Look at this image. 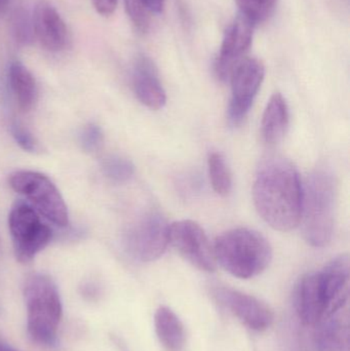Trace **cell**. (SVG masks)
<instances>
[{
  "instance_id": "6da1fadb",
  "label": "cell",
  "mask_w": 350,
  "mask_h": 351,
  "mask_svg": "<svg viewBox=\"0 0 350 351\" xmlns=\"http://www.w3.org/2000/svg\"><path fill=\"white\" fill-rule=\"evenodd\" d=\"M303 184L292 162L269 156L259 165L253 185L255 208L275 230L291 231L300 224Z\"/></svg>"
},
{
  "instance_id": "30bf717a",
  "label": "cell",
  "mask_w": 350,
  "mask_h": 351,
  "mask_svg": "<svg viewBox=\"0 0 350 351\" xmlns=\"http://www.w3.org/2000/svg\"><path fill=\"white\" fill-rule=\"evenodd\" d=\"M212 294L249 329L262 332L273 325L275 319L273 311L256 297L224 286H214Z\"/></svg>"
},
{
  "instance_id": "52a82bcc",
  "label": "cell",
  "mask_w": 350,
  "mask_h": 351,
  "mask_svg": "<svg viewBox=\"0 0 350 351\" xmlns=\"http://www.w3.org/2000/svg\"><path fill=\"white\" fill-rule=\"evenodd\" d=\"M168 225L158 210L142 215L125 233L127 253L140 262H152L162 257L168 245Z\"/></svg>"
},
{
  "instance_id": "e0dca14e",
  "label": "cell",
  "mask_w": 350,
  "mask_h": 351,
  "mask_svg": "<svg viewBox=\"0 0 350 351\" xmlns=\"http://www.w3.org/2000/svg\"><path fill=\"white\" fill-rule=\"evenodd\" d=\"M156 335L166 351H184L186 332L176 313L166 306H160L154 315Z\"/></svg>"
},
{
  "instance_id": "83f0119b",
  "label": "cell",
  "mask_w": 350,
  "mask_h": 351,
  "mask_svg": "<svg viewBox=\"0 0 350 351\" xmlns=\"http://www.w3.org/2000/svg\"><path fill=\"white\" fill-rule=\"evenodd\" d=\"M0 351H18L16 350V348L10 346V344L6 343V342L2 341L0 340Z\"/></svg>"
},
{
  "instance_id": "7402d4cb",
  "label": "cell",
  "mask_w": 350,
  "mask_h": 351,
  "mask_svg": "<svg viewBox=\"0 0 350 351\" xmlns=\"http://www.w3.org/2000/svg\"><path fill=\"white\" fill-rule=\"evenodd\" d=\"M12 31L14 39L21 45H28L33 39L34 29L33 21L29 16L28 12L20 8L12 14Z\"/></svg>"
},
{
  "instance_id": "2e32d148",
  "label": "cell",
  "mask_w": 350,
  "mask_h": 351,
  "mask_svg": "<svg viewBox=\"0 0 350 351\" xmlns=\"http://www.w3.org/2000/svg\"><path fill=\"white\" fill-rule=\"evenodd\" d=\"M289 107L283 95L275 93L269 99L262 117V137L265 143H279L289 127Z\"/></svg>"
},
{
  "instance_id": "7a4b0ae2",
  "label": "cell",
  "mask_w": 350,
  "mask_h": 351,
  "mask_svg": "<svg viewBox=\"0 0 350 351\" xmlns=\"http://www.w3.org/2000/svg\"><path fill=\"white\" fill-rule=\"evenodd\" d=\"M338 186L329 169L314 170L303 185L301 218L305 241L314 247H326L334 234Z\"/></svg>"
},
{
  "instance_id": "ba28073f",
  "label": "cell",
  "mask_w": 350,
  "mask_h": 351,
  "mask_svg": "<svg viewBox=\"0 0 350 351\" xmlns=\"http://www.w3.org/2000/svg\"><path fill=\"white\" fill-rule=\"evenodd\" d=\"M264 76V65L256 58H245L234 68L228 80L232 84V99L227 109L230 125L238 127L245 121Z\"/></svg>"
},
{
  "instance_id": "9c48e42d",
  "label": "cell",
  "mask_w": 350,
  "mask_h": 351,
  "mask_svg": "<svg viewBox=\"0 0 350 351\" xmlns=\"http://www.w3.org/2000/svg\"><path fill=\"white\" fill-rule=\"evenodd\" d=\"M168 243L201 271H215L217 262L213 247L205 230L195 221H176L168 225Z\"/></svg>"
},
{
  "instance_id": "277c9868",
  "label": "cell",
  "mask_w": 350,
  "mask_h": 351,
  "mask_svg": "<svg viewBox=\"0 0 350 351\" xmlns=\"http://www.w3.org/2000/svg\"><path fill=\"white\" fill-rule=\"evenodd\" d=\"M24 298L29 337L37 346L53 348L63 317L57 286L47 274H32L25 282Z\"/></svg>"
},
{
  "instance_id": "44dd1931",
  "label": "cell",
  "mask_w": 350,
  "mask_h": 351,
  "mask_svg": "<svg viewBox=\"0 0 350 351\" xmlns=\"http://www.w3.org/2000/svg\"><path fill=\"white\" fill-rule=\"evenodd\" d=\"M103 172L111 181L125 183L135 174V166L131 160L119 156H108L103 162Z\"/></svg>"
},
{
  "instance_id": "ffe728a7",
  "label": "cell",
  "mask_w": 350,
  "mask_h": 351,
  "mask_svg": "<svg viewBox=\"0 0 350 351\" xmlns=\"http://www.w3.org/2000/svg\"><path fill=\"white\" fill-rule=\"evenodd\" d=\"M240 14L256 26L264 22L273 14L277 0H234Z\"/></svg>"
},
{
  "instance_id": "603a6c76",
  "label": "cell",
  "mask_w": 350,
  "mask_h": 351,
  "mask_svg": "<svg viewBox=\"0 0 350 351\" xmlns=\"http://www.w3.org/2000/svg\"><path fill=\"white\" fill-rule=\"evenodd\" d=\"M127 16L131 19L134 26L142 33L149 30V10L146 5L145 0H125Z\"/></svg>"
},
{
  "instance_id": "5bb4252c",
  "label": "cell",
  "mask_w": 350,
  "mask_h": 351,
  "mask_svg": "<svg viewBox=\"0 0 350 351\" xmlns=\"http://www.w3.org/2000/svg\"><path fill=\"white\" fill-rule=\"evenodd\" d=\"M133 88L138 100L151 110L164 108L166 94L153 62L140 56L133 70Z\"/></svg>"
},
{
  "instance_id": "8fae6325",
  "label": "cell",
  "mask_w": 350,
  "mask_h": 351,
  "mask_svg": "<svg viewBox=\"0 0 350 351\" xmlns=\"http://www.w3.org/2000/svg\"><path fill=\"white\" fill-rule=\"evenodd\" d=\"M255 27L248 19L238 14L226 29L215 64L216 74L222 82L229 80L234 68L244 59L252 45Z\"/></svg>"
},
{
  "instance_id": "3957f363",
  "label": "cell",
  "mask_w": 350,
  "mask_h": 351,
  "mask_svg": "<svg viewBox=\"0 0 350 351\" xmlns=\"http://www.w3.org/2000/svg\"><path fill=\"white\" fill-rule=\"evenodd\" d=\"M217 263L236 278L249 280L262 274L273 260L271 243L261 233L249 228L226 231L216 239Z\"/></svg>"
},
{
  "instance_id": "4fadbf2b",
  "label": "cell",
  "mask_w": 350,
  "mask_h": 351,
  "mask_svg": "<svg viewBox=\"0 0 350 351\" xmlns=\"http://www.w3.org/2000/svg\"><path fill=\"white\" fill-rule=\"evenodd\" d=\"M34 35L43 47L51 51L65 49L68 43V31L62 16L51 3L39 1L33 14Z\"/></svg>"
},
{
  "instance_id": "8992f818",
  "label": "cell",
  "mask_w": 350,
  "mask_h": 351,
  "mask_svg": "<svg viewBox=\"0 0 350 351\" xmlns=\"http://www.w3.org/2000/svg\"><path fill=\"white\" fill-rule=\"evenodd\" d=\"M8 226L14 256L23 264L32 261L53 237L51 229L40 220L36 210L24 202H16L12 206Z\"/></svg>"
},
{
  "instance_id": "d6986e66",
  "label": "cell",
  "mask_w": 350,
  "mask_h": 351,
  "mask_svg": "<svg viewBox=\"0 0 350 351\" xmlns=\"http://www.w3.org/2000/svg\"><path fill=\"white\" fill-rule=\"evenodd\" d=\"M208 168L214 191L225 197L232 188V174L225 158L219 152H212L208 158Z\"/></svg>"
},
{
  "instance_id": "f1b7e54d",
  "label": "cell",
  "mask_w": 350,
  "mask_h": 351,
  "mask_svg": "<svg viewBox=\"0 0 350 351\" xmlns=\"http://www.w3.org/2000/svg\"><path fill=\"white\" fill-rule=\"evenodd\" d=\"M8 0H0V10H3L8 4Z\"/></svg>"
},
{
  "instance_id": "4316f807",
  "label": "cell",
  "mask_w": 350,
  "mask_h": 351,
  "mask_svg": "<svg viewBox=\"0 0 350 351\" xmlns=\"http://www.w3.org/2000/svg\"><path fill=\"white\" fill-rule=\"evenodd\" d=\"M145 2L150 12L160 14L164 10V0H145Z\"/></svg>"
},
{
  "instance_id": "9a60e30c",
  "label": "cell",
  "mask_w": 350,
  "mask_h": 351,
  "mask_svg": "<svg viewBox=\"0 0 350 351\" xmlns=\"http://www.w3.org/2000/svg\"><path fill=\"white\" fill-rule=\"evenodd\" d=\"M314 346L318 351H349V306L329 315L316 326Z\"/></svg>"
},
{
  "instance_id": "cb8c5ba5",
  "label": "cell",
  "mask_w": 350,
  "mask_h": 351,
  "mask_svg": "<svg viewBox=\"0 0 350 351\" xmlns=\"http://www.w3.org/2000/svg\"><path fill=\"white\" fill-rule=\"evenodd\" d=\"M80 144L86 152H96L104 141V134L98 125L90 123L82 129L79 136Z\"/></svg>"
},
{
  "instance_id": "5b68a950",
  "label": "cell",
  "mask_w": 350,
  "mask_h": 351,
  "mask_svg": "<svg viewBox=\"0 0 350 351\" xmlns=\"http://www.w3.org/2000/svg\"><path fill=\"white\" fill-rule=\"evenodd\" d=\"M8 183L14 191L30 200L45 219L57 226H67V206L55 184L47 176L33 171H18L10 176Z\"/></svg>"
},
{
  "instance_id": "484cf974",
  "label": "cell",
  "mask_w": 350,
  "mask_h": 351,
  "mask_svg": "<svg viewBox=\"0 0 350 351\" xmlns=\"http://www.w3.org/2000/svg\"><path fill=\"white\" fill-rule=\"evenodd\" d=\"M92 1L98 14L108 16L114 12L118 0H92Z\"/></svg>"
},
{
  "instance_id": "7c38bea8",
  "label": "cell",
  "mask_w": 350,
  "mask_h": 351,
  "mask_svg": "<svg viewBox=\"0 0 350 351\" xmlns=\"http://www.w3.org/2000/svg\"><path fill=\"white\" fill-rule=\"evenodd\" d=\"M294 301L296 313L304 325L316 326L328 317V305L318 272L306 274L300 280Z\"/></svg>"
},
{
  "instance_id": "d4e9b609",
  "label": "cell",
  "mask_w": 350,
  "mask_h": 351,
  "mask_svg": "<svg viewBox=\"0 0 350 351\" xmlns=\"http://www.w3.org/2000/svg\"><path fill=\"white\" fill-rule=\"evenodd\" d=\"M10 131H12L14 141L25 152H36L40 150V145H39L36 138L24 125L18 123H14L12 125V128H10Z\"/></svg>"
},
{
  "instance_id": "ac0fdd59",
  "label": "cell",
  "mask_w": 350,
  "mask_h": 351,
  "mask_svg": "<svg viewBox=\"0 0 350 351\" xmlns=\"http://www.w3.org/2000/svg\"><path fill=\"white\" fill-rule=\"evenodd\" d=\"M8 84L12 96L22 111H30L37 101V86L28 68L18 61L12 62L8 69Z\"/></svg>"
}]
</instances>
